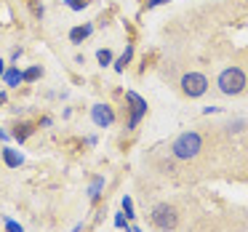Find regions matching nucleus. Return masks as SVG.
I'll return each mask as SVG.
<instances>
[{"label": "nucleus", "instance_id": "6", "mask_svg": "<svg viewBox=\"0 0 248 232\" xmlns=\"http://www.w3.org/2000/svg\"><path fill=\"white\" fill-rule=\"evenodd\" d=\"M91 118H93V123H96L99 128H107V125H112L115 112L107 107V104H96V107H91Z\"/></svg>", "mask_w": 248, "mask_h": 232}, {"label": "nucleus", "instance_id": "1", "mask_svg": "<svg viewBox=\"0 0 248 232\" xmlns=\"http://www.w3.org/2000/svg\"><path fill=\"white\" fill-rule=\"evenodd\" d=\"M200 147H203L200 134H195V131H184V134L176 136V141L171 144V150H173V155H176L179 160H192V157H198Z\"/></svg>", "mask_w": 248, "mask_h": 232}, {"label": "nucleus", "instance_id": "4", "mask_svg": "<svg viewBox=\"0 0 248 232\" xmlns=\"http://www.w3.org/2000/svg\"><path fill=\"white\" fill-rule=\"evenodd\" d=\"M152 221H155L157 230L168 232V230H173V227L179 224V216H176V211H173L171 205H155V211H152Z\"/></svg>", "mask_w": 248, "mask_h": 232}, {"label": "nucleus", "instance_id": "20", "mask_svg": "<svg viewBox=\"0 0 248 232\" xmlns=\"http://www.w3.org/2000/svg\"><path fill=\"white\" fill-rule=\"evenodd\" d=\"M0 141H6V131H0Z\"/></svg>", "mask_w": 248, "mask_h": 232}, {"label": "nucleus", "instance_id": "10", "mask_svg": "<svg viewBox=\"0 0 248 232\" xmlns=\"http://www.w3.org/2000/svg\"><path fill=\"white\" fill-rule=\"evenodd\" d=\"M131 56H134V48H131V46H128V48H125V54L120 56L118 62H115V70H118V72H123V70H125V64H128V62H131Z\"/></svg>", "mask_w": 248, "mask_h": 232}, {"label": "nucleus", "instance_id": "11", "mask_svg": "<svg viewBox=\"0 0 248 232\" xmlns=\"http://www.w3.org/2000/svg\"><path fill=\"white\" fill-rule=\"evenodd\" d=\"M102 187H104V179H93L91 189H88V198L96 200V198H99V192H102Z\"/></svg>", "mask_w": 248, "mask_h": 232}, {"label": "nucleus", "instance_id": "5", "mask_svg": "<svg viewBox=\"0 0 248 232\" xmlns=\"http://www.w3.org/2000/svg\"><path fill=\"white\" fill-rule=\"evenodd\" d=\"M125 99H128V102L134 104V112H131L128 128H136V125H139V120L147 115V102L139 96V93H134V91H128V93H125Z\"/></svg>", "mask_w": 248, "mask_h": 232}, {"label": "nucleus", "instance_id": "8", "mask_svg": "<svg viewBox=\"0 0 248 232\" xmlns=\"http://www.w3.org/2000/svg\"><path fill=\"white\" fill-rule=\"evenodd\" d=\"M88 35H91V24H83V27H75L70 32V40L72 43H80V40H86Z\"/></svg>", "mask_w": 248, "mask_h": 232}, {"label": "nucleus", "instance_id": "21", "mask_svg": "<svg viewBox=\"0 0 248 232\" xmlns=\"http://www.w3.org/2000/svg\"><path fill=\"white\" fill-rule=\"evenodd\" d=\"M125 230H128V232H139V230H136V227H125Z\"/></svg>", "mask_w": 248, "mask_h": 232}, {"label": "nucleus", "instance_id": "2", "mask_svg": "<svg viewBox=\"0 0 248 232\" xmlns=\"http://www.w3.org/2000/svg\"><path fill=\"white\" fill-rule=\"evenodd\" d=\"M246 72L240 70V67H227V70H221L219 80H216V86H219L221 93H227V96H237V93L246 88Z\"/></svg>", "mask_w": 248, "mask_h": 232}, {"label": "nucleus", "instance_id": "13", "mask_svg": "<svg viewBox=\"0 0 248 232\" xmlns=\"http://www.w3.org/2000/svg\"><path fill=\"white\" fill-rule=\"evenodd\" d=\"M40 75H43V70H40V67H30V70L24 72V80H38Z\"/></svg>", "mask_w": 248, "mask_h": 232}, {"label": "nucleus", "instance_id": "15", "mask_svg": "<svg viewBox=\"0 0 248 232\" xmlns=\"http://www.w3.org/2000/svg\"><path fill=\"white\" fill-rule=\"evenodd\" d=\"M123 211H125V219H134V203H131V198H123Z\"/></svg>", "mask_w": 248, "mask_h": 232}, {"label": "nucleus", "instance_id": "7", "mask_svg": "<svg viewBox=\"0 0 248 232\" xmlns=\"http://www.w3.org/2000/svg\"><path fill=\"white\" fill-rule=\"evenodd\" d=\"M3 160H6L8 168H19L22 166V155L16 150H3Z\"/></svg>", "mask_w": 248, "mask_h": 232}, {"label": "nucleus", "instance_id": "9", "mask_svg": "<svg viewBox=\"0 0 248 232\" xmlns=\"http://www.w3.org/2000/svg\"><path fill=\"white\" fill-rule=\"evenodd\" d=\"M3 77H6L8 86H19V83L24 80V72H19L16 67H11V70H6V75H3Z\"/></svg>", "mask_w": 248, "mask_h": 232}, {"label": "nucleus", "instance_id": "12", "mask_svg": "<svg viewBox=\"0 0 248 232\" xmlns=\"http://www.w3.org/2000/svg\"><path fill=\"white\" fill-rule=\"evenodd\" d=\"M96 59H99V64H109V62H112V51H109V48H102V51H99V54H96Z\"/></svg>", "mask_w": 248, "mask_h": 232}, {"label": "nucleus", "instance_id": "18", "mask_svg": "<svg viewBox=\"0 0 248 232\" xmlns=\"http://www.w3.org/2000/svg\"><path fill=\"white\" fill-rule=\"evenodd\" d=\"M168 0H150V3H147V8H155V6H166Z\"/></svg>", "mask_w": 248, "mask_h": 232}, {"label": "nucleus", "instance_id": "14", "mask_svg": "<svg viewBox=\"0 0 248 232\" xmlns=\"http://www.w3.org/2000/svg\"><path fill=\"white\" fill-rule=\"evenodd\" d=\"M64 3L72 8V11H83V8L88 6V0H64Z\"/></svg>", "mask_w": 248, "mask_h": 232}, {"label": "nucleus", "instance_id": "19", "mask_svg": "<svg viewBox=\"0 0 248 232\" xmlns=\"http://www.w3.org/2000/svg\"><path fill=\"white\" fill-rule=\"evenodd\" d=\"M0 75H6V62L0 59Z\"/></svg>", "mask_w": 248, "mask_h": 232}, {"label": "nucleus", "instance_id": "3", "mask_svg": "<svg viewBox=\"0 0 248 232\" xmlns=\"http://www.w3.org/2000/svg\"><path fill=\"white\" fill-rule=\"evenodd\" d=\"M182 91L187 93L189 99H198L208 91V80H205V75H200V72H187V75L182 77Z\"/></svg>", "mask_w": 248, "mask_h": 232}, {"label": "nucleus", "instance_id": "17", "mask_svg": "<svg viewBox=\"0 0 248 232\" xmlns=\"http://www.w3.org/2000/svg\"><path fill=\"white\" fill-rule=\"evenodd\" d=\"M115 227H128V224H125V216H123V214L115 216Z\"/></svg>", "mask_w": 248, "mask_h": 232}, {"label": "nucleus", "instance_id": "16", "mask_svg": "<svg viewBox=\"0 0 248 232\" xmlns=\"http://www.w3.org/2000/svg\"><path fill=\"white\" fill-rule=\"evenodd\" d=\"M6 230H8V232H24L22 227H19L16 221H14V219H6Z\"/></svg>", "mask_w": 248, "mask_h": 232}]
</instances>
